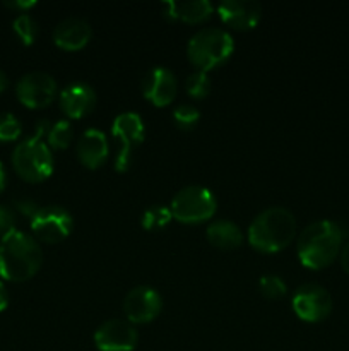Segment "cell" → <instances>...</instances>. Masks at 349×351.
Returning a JSON list of instances; mask_svg holds the SVG:
<instances>
[{
  "mask_svg": "<svg viewBox=\"0 0 349 351\" xmlns=\"http://www.w3.org/2000/svg\"><path fill=\"white\" fill-rule=\"evenodd\" d=\"M92 29L89 23L81 17H65L55 26L53 41L64 50H81L91 40Z\"/></svg>",
  "mask_w": 349,
  "mask_h": 351,
  "instance_id": "16",
  "label": "cell"
},
{
  "mask_svg": "<svg viewBox=\"0 0 349 351\" xmlns=\"http://www.w3.org/2000/svg\"><path fill=\"white\" fill-rule=\"evenodd\" d=\"M164 14L171 19H181L185 23H201V21L207 19L214 10L209 0H188V2H164L163 3Z\"/></svg>",
  "mask_w": 349,
  "mask_h": 351,
  "instance_id": "18",
  "label": "cell"
},
{
  "mask_svg": "<svg viewBox=\"0 0 349 351\" xmlns=\"http://www.w3.org/2000/svg\"><path fill=\"white\" fill-rule=\"evenodd\" d=\"M342 249V230L331 219L310 223L298 237L296 252L301 264L308 269H324L331 266Z\"/></svg>",
  "mask_w": 349,
  "mask_h": 351,
  "instance_id": "2",
  "label": "cell"
},
{
  "mask_svg": "<svg viewBox=\"0 0 349 351\" xmlns=\"http://www.w3.org/2000/svg\"><path fill=\"white\" fill-rule=\"evenodd\" d=\"M12 29L14 33H16V36L19 38L24 45H33L34 40H36L40 27H38V23L34 21L33 16H29L27 12H23L12 21Z\"/></svg>",
  "mask_w": 349,
  "mask_h": 351,
  "instance_id": "22",
  "label": "cell"
},
{
  "mask_svg": "<svg viewBox=\"0 0 349 351\" xmlns=\"http://www.w3.org/2000/svg\"><path fill=\"white\" fill-rule=\"evenodd\" d=\"M9 305V291H7L5 285L0 281V312H3Z\"/></svg>",
  "mask_w": 349,
  "mask_h": 351,
  "instance_id": "31",
  "label": "cell"
},
{
  "mask_svg": "<svg viewBox=\"0 0 349 351\" xmlns=\"http://www.w3.org/2000/svg\"><path fill=\"white\" fill-rule=\"evenodd\" d=\"M23 132V125H21L19 119L12 113H0V141L9 143V141H16Z\"/></svg>",
  "mask_w": 349,
  "mask_h": 351,
  "instance_id": "25",
  "label": "cell"
},
{
  "mask_svg": "<svg viewBox=\"0 0 349 351\" xmlns=\"http://www.w3.org/2000/svg\"><path fill=\"white\" fill-rule=\"evenodd\" d=\"M218 14L222 23L235 29H252L262 17V5L255 0H222Z\"/></svg>",
  "mask_w": 349,
  "mask_h": 351,
  "instance_id": "14",
  "label": "cell"
},
{
  "mask_svg": "<svg viewBox=\"0 0 349 351\" xmlns=\"http://www.w3.org/2000/svg\"><path fill=\"white\" fill-rule=\"evenodd\" d=\"M60 108L70 119H82L96 105V91L84 81H75L60 91Z\"/></svg>",
  "mask_w": 349,
  "mask_h": 351,
  "instance_id": "15",
  "label": "cell"
},
{
  "mask_svg": "<svg viewBox=\"0 0 349 351\" xmlns=\"http://www.w3.org/2000/svg\"><path fill=\"white\" fill-rule=\"evenodd\" d=\"M144 98L156 106L170 105L177 95V77L168 67L149 69L140 81Z\"/></svg>",
  "mask_w": 349,
  "mask_h": 351,
  "instance_id": "13",
  "label": "cell"
},
{
  "mask_svg": "<svg viewBox=\"0 0 349 351\" xmlns=\"http://www.w3.org/2000/svg\"><path fill=\"white\" fill-rule=\"evenodd\" d=\"M43 264V250L29 233L14 228L0 239V276L12 283L31 280Z\"/></svg>",
  "mask_w": 349,
  "mask_h": 351,
  "instance_id": "1",
  "label": "cell"
},
{
  "mask_svg": "<svg viewBox=\"0 0 349 351\" xmlns=\"http://www.w3.org/2000/svg\"><path fill=\"white\" fill-rule=\"evenodd\" d=\"M16 95L27 108H43L57 96V81L48 72L31 71L17 81Z\"/></svg>",
  "mask_w": 349,
  "mask_h": 351,
  "instance_id": "10",
  "label": "cell"
},
{
  "mask_svg": "<svg viewBox=\"0 0 349 351\" xmlns=\"http://www.w3.org/2000/svg\"><path fill=\"white\" fill-rule=\"evenodd\" d=\"M296 235V219L286 208L272 206L253 218L248 226V242L255 250L274 254L286 249Z\"/></svg>",
  "mask_w": 349,
  "mask_h": 351,
  "instance_id": "3",
  "label": "cell"
},
{
  "mask_svg": "<svg viewBox=\"0 0 349 351\" xmlns=\"http://www.w3.org/2000/svg\"><path fill=\"white\" fill-rule=\"evenodd\" d=\"M170 209L173 213V218L180 223L195 225V223L207 221L214 216L216 209H218V201L207 187L188 185L177 192Z\"/></svg>",
  "mask_w": 349,
  "mask_h": 351,
  "instance_id": "6",
  "label": "cell"
},
{
  "mask_svg": "<svg viewBox=\"0 0 349 351\" xmlns=\"http://www.w3.org/2000/svg\"><path fill=\"white\" fill-rule=\"evenodd\" d=\"M286 283H284L283 278H279L277 274H263L259 280V290L269 300H277V298L284 297L286 295Z\"/></svg>",
  "mask_w": 349,
  "mask_h": 351,
  "instance_id": "24",
  "label": "cell"
},
{
  "mask_svg": "<svg viewBox=\"0 0 349 351\" xmlns=\"http://www.w3.org/2000/svg\"><path fill=\"white\" fill-rule=\"evenodd\" d=\"M163 308V298L153 287L132 288L123 298V312L130 324H146L154 321Z\"/></svg>",
  "mask_w": 349,
  "mask_h": 351,
  "instance_id": "11",
  "label": "cell"
},
{
  "mask_svg": "<svg viewBox=\"0 0 349 351\" xmlns=\"http://www.w3.org/2000/svg\"><path fill=\"white\" fill-rule=\"evenodd\" d=\"M139 341L135 328L129 321L109 319L94 332V345L99 351H133Z\"/></svg>",
  "mask_w": 349,
  "mask_h": 351,
  "instance_id": "12",
  "label": "cell"
},
{
  "mask_svg": "<svg viewBox=\"0 0 349 351\" xmlns=\"http://www.w3.org/2000/svg\"><path fill=\"white\" fill-rule=\"evenodd\" d=\"M7 7H10V9H16L19 10L21 14L26 12L27 9H31V7L36 5V2L34 0H10V2H5Z\"/></svg>",
  "mask_w": 349,
  "mask_h": 351,
  "instance_id": "29",
  "label": "cell"
},
{
  "mask_svg": "<svg viewBox=\"0 0 349 351\" xmlns=\"http://www.w3.org/2000/svg\"><path fill=\"white\" fill-rule=\"evenodd\" d=\"M112 136L120 144L115 158V170L127 171L133 153L144 141V122L139 113L123 112L112 123Z\"/></svg>",
  "mask_w": 349,
  "mask_h": 351,
  "instance_id": "7",
  "label": "cell"
},
{
  "mask_svg": "<svg viewBox=\"0 0 349 351\" xmlns=\"http://www.w3.org/2000/svg\"><path fill=\"white\" fill-rule=\"evenodd\" d=\"M16 206L24 213V215L29 216V218H33L38 213V209H40L33 201H29V199H19V201H16Z\"/></svg>",
  "mask_w": 349,
  "mask_h": 351,
  "instance_id": "28",
  "label": "cell"
},
{
  "mask_svg": "<svg viewBox=\"0 0 349 351\" xmlns=\"http://www.w3.org/2000/svg\"><path fill=\"white\" fill-rule=\"evenodd\" d=\"M211 77L205 71H194L185 81V89L192 98H205L211 93Z\"/></svg>",
  "mask_w": 349,
  "mask_h": 351,
  "instance_id": "23",
  "label": "cell"
},
{
  "mask_svg": "<svg viewBox=\"0 0 349 351\" xmlns=\"http://www.w3.org/2000/svg\"><path fill=\"white\" fill-rule=\"evenodd\" d=\"M48 120L36 123L34 136L21 141L12 151V167L16 173L26 182H43L53 173V154L50 146L43 141V134H48Z\"/></svg>",
  "mask_w": 349,
  "mask_h": 351,
  "instance_id": "4",
  "label": "cell"
},
{
  "mask_svg": "<svg viewBox=\"0 0 349 351\" xmlns=\"http://www.w3.org/2000/svg\"><path fill=\"white\" fill-rule=\"evenodd\" d=\"M339 256H341L342 269L346 271V274H349V242L346 243V245H342L341 254H339Z\"/></svg>",
  "mask_w": 349,
  "mask_h": 351,
  "instance_id": "30",
  "label": "cell"
},
{
  "mask_svg": "<svg viewBox=\"0 0 349 351\" xmlns=\"http://www.w3.org/2000/svg\"><path fill=\"white\" fill-rule=\"evenodd\" d=\"M207 240L218 249L229 250L242 245L243 233L236 223L229 219H216L207 226Z\"/></svg>",
  "mask_w": 349,
  "mask_h": 351,
  "instance_id": "19",
  "label": "cell"
},
{
  "mask_svg": "<svg viewBox=\"0 0 349 351\" xmlns=\"http://www.w3.org/2000/svg\"><path fill=\"white\" fill-rule=\"evenodd\" d=\"M7 185V173H5V167H3V163L0 161V192H3V189H5Z\"/></svg>",
  "mask_w": 349,
  "mask_h": 351,
  "instance_id": "32",
  "label": "cell"
},
{
  "mask_svg": "<svg viewBox=\"0 0 349 351\" xmlns=\"http://www.w3.org/2000/svg\"><path fill=\"white\" fill-rule=\"evenodd\" d=\"M291 307L301 321L322 322L331 315L332 297L320 285L307 283L294 291Z\"/></svg>",
  "mask_w": 349,
  "mask_h": 351,
  "instance_id": "9",
  "label": "cell"
},
{
  "mask_svg": "<svg viewBox=\"0 0 349 351\" xmlns=\"http://www.w3.org/2000/svg\"><path fill=\"white\" fill-rule=\"evenodd\" d=\"M173 119L180 129H192L201 119V113L194 105H178L173 110Z\"/></svg>",
  "mask_w": 349,
  "mask_h": 351,
  "instance_id": "26",
  "label": "cell"
},
{
  "mask_svg": "<svg viewBox=\"0 0 349 351\" xmlns=\"http://www.w3.org/2000/svg\"><path fill=\"white\" fill-rule=\"evenodd\" d=\"M108 156V141L103 130L99 129H86L77 143V158L86 168L101 167Z\"/></svg>",
  "mask_w": 349,
  "mask_h": 351,
  "instance_id": "17",
  "label": "cell"
},
{
  "mask_svg": "<svg viewBox=\"0 0 349 351\" xmlns=\"http://www.w3.org/2000/svg\"><path fill=\"white\" fill-rule=\"evenodd\" d=\"M173 219V213L170 208L163 204H153L142 213V218H140V225L144 230H149V232H156V230L166 228L168 225Z\"/></svg>",
  "mask_w": 349,
  "mask_h": 351,
  "instance_id": "20",
  "label": "cell"
},
{
  "mask_svg": "<svg viewBox=\"0 0 349 351\" xmlns=\"http://www.w3.org/2000/svg\"><path fill=\"white\" fill-rule=\"evenodd\" d=\"M47 137L48 146H51L53 149H65V147H68V144L72 143L74 129H72L68 120H58V122H55L53 125L50 127Z\"/></svg>",
  "mask_w": 349,
  "mask_h": 351,
  "instance_id": "21",
  "label": "cell"
},
{
  "mask_svg": "<svg viewBox=\"0 0 349 351\" xmlns=\"http://www.w3.org/2000/svg\"><path fill=\"white\" fill-rule=\"evenodd\" d=\"M74 228V218L60 206H44L31 218V230L41 242L58 243L67 239Z\"/></svg>",
  "mask_w": 349,
  "mask_h": 351,
  "instance_id": "8",
  "label": "cell"
},
{
  "mask_svg": "<svg viewBox=\"0 0 349 351\" xmlns=\"http://www.w3.org/2000/svg\"><path fill=\"white\" fill-rule=\"evenodd\" d=\"M235 50L233 36L221 27H202L188 40L187 55L198 71L216 69L224 64Z\"/></svg>",
  "mask_w": 349,
  "mask_h": 351,
  "instance_id": "5",
  "label": "cell"
},
{
  "mask_svg": "<svg viewBox=\"0 0 349 351\" xmlns=\"http://www.w3.org/2000/svg\"><path fill=\"white\" fill-rule=\"evenodd\" d=\"M7 86H9V77H7L5 72H3L2 69H0V93L5 91Z\"/></svg>",
  "mask_w": 349,
  "mask_h": 351,
  "instance_id": "33",
  "label": "cell"
},
{
  "mask_svg": "<svg viewBox=\"0 0 349 351\" xmlns=\"http://www.w3.org/2000/svg\"><path fill=\"white\" fill-rule=\"evenodd\" d=\"M14 228H16V215L12 213V209L0 204V239Z\"/></svg>",
  "mask_w": 349,
  "mask_h": 351,
  "instance_id": "27",
  "label": "cell"
}]
</instances>
